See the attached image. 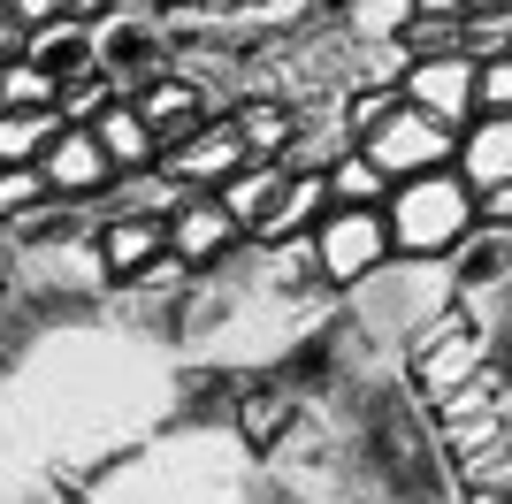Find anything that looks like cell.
Listing matches in <instances>:
<instances>
[{"instance_id": "cell-1", "label": "cell", "mask_w": 512, "mask_h": 504, "mask_svg": "<svg viewBox=\"0 0 512 504\" xmlns=\"http://www.w3.org/2000/svg\"><path fill=\"white\" fill-rule=\"evenodd\" d=\"M383 214H390L398 260H444V252H459L474 230H482V191H474L459 168H428V176L390 184Z\"/></svg>"}, {"instance_id": "cell-2", "label": "cell", "mask_w": 512, "mask_h": 504, "mask_svg": "<svg viewBox=\"0 0 512 504\" xmlns=\"http://www.w3.org/2000/svg\"><path fill=\"white\" fill-rule=\"evenodd\" d=\"M390 260H398V245H390L383 207H329L314 230H306V268H314V283H329V291H360L367 275H383Z\"/></svg>"}, {"instance_id": "cell-3", "label": "cell", "mask_w": 512, "mask_h": 504, "mask_svg": "<svg viewBox=\"0 0 512 504\" xmlns=\"http://www.w3.org/2000/svg\"><path fill=\"white\" fill-rule=\"evenodd\" d=\"M360 153L383 168L390 184H406V176H428V168H451V161H459V130L436 123V115H421L413 100H398L383 123L360 138Z\"/></svg>"}, {"instance_id": "cell-4", "label": "cell", "mask_w": 512, "mask_h": 504, "mask_svg": "<svg viewBox=\"0 0 512 504\" xmlns=\"http://www.w3.org/2000/svg\"><path fill=\"white\" fill-rule=\"evenodd\" d=\"M421 115H436V123L467 130L474 115H482V62L474 54H421V62L406 69V84H398Z\"/></svg>"}, {"instance_id": "cell-5", "label": "cell", "mask_w": 512, "mask_h": 504, "mask_svg": "<svg viewBox=\"0 0 512 504\" xmlns=\"http://www.w3.org/2000/svg\"><path fill=\"white\" fill-rule=\"evenodd\" d=\"M237 245H245V230H237V214L222 207L214 191H184V199H176V214H169V260L184 275L222 268Z\"/></svg>"}, {"instance_id": "cell-6", "label": "cell", "mask_w": 512, "mask_h": 504, "mask_svg": "<svg viewBox=\"0 0 512 504\" xmlns=\"http://www.w3.org/2000/svg\"><path fill=\"white\" fill-rule=\"evenodd\" d=\"M92 252H100V283H153V268L169 260V214H107L92 230Z\"/></svg>"}, {"instance_id": "cell-7", "label": "cell", "mask_w": 512, "mask_h": 504, "mask_svg": "<svg viewBox=\"0 0 512 504\" xmlns=\"http://www.w3.org/2000/svg\"><path fill=\"white\" fill-rule=\"evenodd\" d=\"M245 161H253V153H245L237 123H230V115H207L192 138H176V146L161 153V176H169V184H184V191H222Z\"/></svg>"}, {"instance_id": "cell-8", "label": "cell", "mask_w": 512, "mask_h": 504, "mask_svg": "<svg viewBox=\"0 0 512 504\" xmlns=\"http://www.w3.org/2000/svg\"><path fill=\"white\" fill-rule=\"evenodd\" d=\"M46 184H54V199L62 207H92L100 191H115V161H107V146L92 138L85 123H62V138L46 146Z\"/></svg>"}, {"instance_id": "cell-9", "label": "cell", "mask_w": 512, "mask_h": 504, "mask_svg": "<svg viewBox=\"0 0 512 504\" xmlns=\"http://www.w3.org/2000/svg\"><path fill=\"white\" fill-rule=\"evenodd\" d=\"M291 184H299V176H291L283 161H245L230 184L214 191V199L237 214V230H245V237H268V245H276L283 207H291Z\"/></svg>"}, {"instance_id": "cell-10", "label": "cell", "mask_w": 512, "mask_h": 504, "mask_svg": "<svg viewBox=\"0 0 512 504\" xmlns=\"http://www.w3.org/2000/svg\"><path fill=\"white\" fill-rule=\"evenodd\" d=\"M130 100H138V115H146V123L161 130V153H169L176 138H192V130L207 123V84H199L192 69H161V77H153V84H138Z\"/></svg>"}, {"instance_id": "cell-11", "label": "cell", "mask_w": 512, "mask_h": 504, "mask_svg": "<svg viewBox=\"0 0 512 504\" xmlns=\"http://www.w3.org/2000/svg\"><path fill=\"white\" fill-rule=\"evenodd\" d=\"M451 168H459L474 191L512 184V115H474V123L459 130V161Z\"/></svg>"}, {"instance_id": "cell-12", "label": "cell", "mask_w": 512, "mask_h": 504, "mask_svg": "<svg viewBox=\"0 0 512 504\" xmlns=\"http://www.w3.org/2000/svg\"><path fill=\"white\" fill-rule=\"evenodd\" d=\"M39 69H54L62 84H77V77H92L100 69V23H85V16H62V23H46V31H31V46H23Z\"/></svg>"}, {"instance_id": "cell-13", "label": "cell", "mask_w": 512, "mask_h": 504, "mask_svg": "<svg viewBox=\"0 0 512 504\" xmlns=\"http://www.w3.org/2000/svg\"><path fill=\"white\" fill-rule=\"evenodd\" d=\"M92 138L107 146V161H115V176H138V168H161V130L138 115V100H115L100 115V123H85Z\"/></svg>"}, {"instance_id": "cell-14", "label": "cell", "mask_w": 512, "mask_h": 504, "mask_svg": "<svg viewBox=\"0 0 512 504\" xmlns=\"http://www.w3.org/2000/svg\"><path fill=\"white\" fill-rule=\"evenodd\" d=\"M230 123H237V138H245V153H253V161H283V153H291V138H299V115H291L276 92H268V100H237Z\"/></svg>"}, {"instance_id": "cell-15", "label": "cell", "mask_w": 512, "mask_h": 504, "mask_svg": "<svg viewBox=\"0 0 512 504\" xmlns=\"http://www.w3.org/2000/svg\"><path fill=\"white\" fill-rule=\"evenodd\" d=\"M54 138H62V115H54V107H0V168L46 161Z\"/></svg>"}, {"instance_id": "cell-16", "label": "cell", "mask_w": 512, "mask_h": 504, "mask_svg": "<svg viewBox=\"0 0 512 504\" xmlns=\"http://www.w3.org/2000/svg\"><path fill=\"white\" fill-rule=\"evenodd\" d=\"M321 184H329V207H383V199H390V176H383L375 161H367L360 146L344 153V161L329 168Z\"/></svg>"}, {"instance_id": "cell-17", "label": "cell", "mask_w": 512, "mask_h": 504, "mask_svg": "<svg viewBox=\"0 0 512 504\" xmlns=\"http://www.w3.org/2000/svg\"><path fill=\"white\" fill-rule=\"evenodd\" d=\"M0 107H54L62 115V77L39 69L31 54H16V62H0Z\"/></svg>"}, {"instance_id": "cell-18", "label": "cell", "mask_w": 512, "mask_h": 504, "mask_svg": "<svg viewBox=\"0 0 512 504\" xmlns=\"http://www.w3.org/2000/svg\"><path fill=\"white\" fill-rule=\"evenodd\" d=\"M39 207H54V184H46V168H0V222L16 230V222H31Z\"/></svg>"}, {"instance_id": "cell-19", "label": "cell", "mask_w": 512, "mask_h": 504, "mask_svg": "<svg viewBox=\"0 0 512 504\" xmlns=\"http://www.w3.org/2000/svg\"><path fill=\"white\" fill-rule=\"evenodd\" d=\"M344 23H352V39H360V46H390V39H406L413 0H352Z\"/></svg>"}, {"instance_id": "cell-20", "label": "cell", "mask_w": 512, "mask_h": 504, "mask_svg": "<svg viewBox=\"0 0 512 504\" xmlns=\"http://www.w3.org/2000/svg\"><path fill=\"white\" fill-rule=\"evenodd\" d=\"M459 54H474V62L512 54V16H467L459 23Z\"/></svg>"}, {"instance_id": "cell-21", "label": "cell", "mask_w": 512, "mask_h": 504, "mask_svg": "<svg viewBox=\"0 0 512 504\" xmlns=\"http://www.w3.org/2000/svg\"><path fill=\"white\" fill-rule=\"evenodd\" d=\"M398 46H406L413 62H421V54H459V23H451V16H413Z\"/></svg>"}, {"instance_id": "cell-22", "label": "cell", "mask_w": 512, "mask_h": 504, "mask_svg": "<svg viewBox=\"0 0 512 504\" xmlns=\"http://www.w3.org/2000/svg\"><path fill=\"white\" fill-rule=\"evenodd\" d=\"M482 115H512V54L482 62Z\"/></svg>"}, {"instance_id": "cell-23", "label": "cell", "mask_w": 512, "mask_h": 504, "mask_svg": "<svg viewBox=\"0 0 512 504\" xmlns=\"http://www.w3.org/2000/svg\"><path fill=\"white\" fill-rule=\"evenodd\" d=\"M8 8H16L23 31H46V23H62V16H69V0H8Z\"/></svg>"}, {"instance_id": "cell-24", "label": "cell", "mask_w": 512, "mask_h": 504, "mask_svg": "<svg viewBox=\"0 0 512 504\" xmlns=\"http://www.w3.org/2000/svg\"><path fill=\"white\" fill-rule=\"evenodd\" d=\"M23 46H31V31H23V23H16V8L0 0V62H16Z\"/></svg>"}, {"instance_id": "cell-25", "label": "cell", "mask_w": 512, "mask_h": 504, "mask_svg": "<svg viewBox=\"0 0 512 504\" xmlns=\"http://www.w3.org/2000/svg\"><path fill=\"white\" fill-rule=\"evenodd\" d=\"M474 0H413V16H451V23H467Z\"/></svg>"}, {"instance_id": "cell-26", "label": "cell", "mask_w": 512, "mask_h": 504, "mask_svg": "<svg viewBox=\"0 0 512 504\" xmlns=\"http://www.w3.org/2000/svg\"><path fill=\"white\" fill-rule=\"evenodd\" d=\"M69 16H85V23H107V16H115V0H69Z\"/></svg>"}]
</instances>
